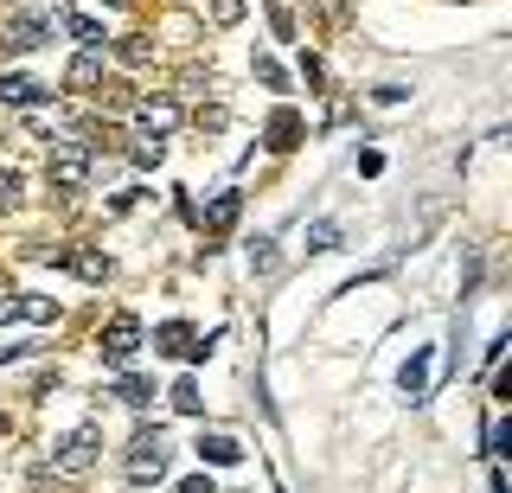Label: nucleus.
Listing matches in <instances>:
<instances>
[{"instance_id":"1","label":"nucleus","mask_w":512,"mask_h":493,"mask_svg":"<svg viewBox=\"0 0 512 493\" xmlns=\"http://www.w3.org/2000/svg\"><path fill=\"white\" fill-rule=\"evenodd\" d=\"M167 461H173L167 436H160V429H141V436L128 442V461H122V474H128L135 487H154V481H167Z\"/></svg>"},{"instance_id":"2","label":"nucleus","mask_w":512,"mask_h":493,"mask_svg":"<svg viewBox=\"0 0 512 493\" xmlns=\"http://www.w3.org/2000/svg\"><path fill=\"white\" fill-rule=\"evenodd\" d=\"M45 173H52L58 193H84L90 173H96V154L84 148V141H52V161H45Z\"/></svg>"},{"instance_id":"3","label":"nucleus","mask_w":512,"mask_h":493,"mask_svg":"<svg viewBox=\"0 0 512 493\" xmlns=\"http://www.w3.org/2000/svg\"><path fill=\"white\" fill-rule=\"evenodd\" d=\"M96 455H103V429H96V423H84V429H71V436L52 442V468L58 474H90Z\"/></svg>"},{"instance_id":"4","label":"nucleus","mask_w":512,"mask_h":493,"mask_svg":"<svg viewBox=\"0 0 512 493\" xmlns=\"http://www.w3.org/2000/svg\"><path fill=\"white\" fill-rule=\"evenodd\" d=\"M135 122H141V135H148V141H167L173 129H180V97H167V90L141 97L135 103Z\"/></svg>"},{"instance_id":"5","label":"nucleus","mask_w":512,"mask_h":493,"mask_svg":"<svg viewBox=\"0 0 512 493\" xmlns=\"http://www.w3.org/2000/svg\"><path fill=\"white\" fill-rule=\"evenodd\" d=\"M212 346H218V333H212V340H199L186 321H160L154 327V353H167V359H205Z\"/></svg>"},{"instance_id":"6","label":"nucleus","mask_w":512,"mask_h":493,"mask_svg":"<svg viewBox=\"0 0 512 493\" xmlns=\"http://www.w3.org/2000/svg\"><path fill=\"white\" fill-rule=\"evenodd\" d=\"M135 353H141V321H135V314H116V321L103 327V365H116V372H122Z\"/></svg>"},{"instance_id":"7","label":"nucleus","mask_w":512,"mask_h":493,"mask_svg":"<svg viewBox=\"0 0 512 493\" xmlns=\"http://www.w3.org/2000/svg\"><path fill=\"white\" fill-rule=\"evenodd\" d=\"M52 39V20H39V13H13L7 20V33H0V52H32V45H45Z\"/></svg>"},{"instance_id":"8","label":"nucleus","mask_w":512,"mask_h":493,"mask_svg":"<svg viewBox=\"0 0 512 493\" xmlns=\"http://www.w3.org/2000/svg\"><path fill=\"white\" fill-rule=\"evenodd\" d=\"M96 84H103V58H96V52H77L71 65H64V90H77V97H90Z\"/></svg>"},{"instance_id":"9","label":"nucleus","mask_w":512,"mask_h":493,"mask_svg":"<svg viewBox=\"0 0 512 493\" xmlns=\"http://www.w3.org/2000/svg\"><path fill=\"white\" fill-rule=\"evenodd\" d=\"M263 141H269L276 154L301 148V116H295V109H276V116H269V129H263Z\"/></svg>"},{"instance_id":"10","label":"nucleus","mask_w":512,"mask_h":493,"mask_svg":"<svg viewBox=\"0 0 512 493\" xmlns=\"http://www.w3.org/2000/svg\"><path fill=\"white\" fill-rule=\"evenodd\" d=\"M45 97V84H39V77H26V71H7V77H0V103H39Z\"/></svg>"},{"instance_id":"11","label":"nucleus","mask_w":512,"mask_h":493,"mask_svg":"<svg viewBox=\"0 0 512 493\" xmlns=\"http://www.w3.org/2000/svg\"><path fill=\"white\" fill-rule=\"evenodd\" d=\"M237 218H244V193H218L205 205V231H231Z\"/></svg>"},{"instance_id":"12","label":"nucleus","mask_w":512,"mask_h":493,"mask_svg":"<svg viewBox=\"0 0 512 493\" xmlns=\"http://www.w3.org/2000/svg\"><path fill=\"white\" fill-rule=\"evenodd\" d=\"M397 385H404L410 404H423V391H429V346H416V353H410V365H404V378H397Z\"/></svg>"},{"instance_id":"13","label":"nucleus","mask_w":512,"mask_h":493,"mask_svg":"<svg viewBox=\"0 0 512 493\" xmlns=\"http://www.w3.org/2000/svg\"><path fill=\"white\" fill-rule=\"evenodd\" d=\"M199 461H212V468H237L244 449H237L231 436H199Z\"/></svg>"},{"instance_id":"14","label":"nucleus","mask_w":512,"mask_h":493,"mask_svg":"<svg viewBox=\"0 0 512 493\" xmlns=\"http://www.w3.org/2000/svg\"><path fill=\"white\" fill-rule=\"evenodd\" d=\"M64 263H71L84 282H109V257H103V250H71Z\"/></svg>"},{"instance_id":"15","label":"nucleus","mask_w":512,"mask_h":493,"mask_svg":"<svg viewBox=\"0 0 512 493\" xmlns=\"http://www.w3.org/2000/svg\"><path fill=\"white\" fill-rule=\"evenodd\" d=\"M64 33H71L77 45H84V52H96V45H109V39H103V26H96V20H84V13H64Z\"/></svg>"},{"instance_id":"16","label":"nucleus","mask_w":512,"mask_h":493,"mask_svg":"<svg viewBox=\"0 0 512 493\" xmlns=\"http://www.w3.org/2000/svg\"><path fill=\"white\" fill-rule=\"evenodd\" d=\"M20 321L52 327V321H58V301H52V295H20Z\"/></svg>"},{"instance_id":"17","label":"nucleus","mask_w":512,"mask_h":493,"mask_svg":"<svg viewBox=\"0 0 512 493\" xmlns=\"http://www.w3.org/2000/svg\"><path fill=\"white\" fill-rule=\"evenodd\" d=\"M116 397H122L128 410H148V397H154V385H148V378H135V372H122V378H116Z\"/></svg>"},{"instance_id":"18","label":"nucleus","mask_w":512,"mask_h":493,"mask_svg":"<svg viewBox=\"0 0 512 493\" xmlns=\"http://www.w3.org/2000/svg\"><path fill=\"white\" fill-rule=\"evenodd\" d=\"M167 397H173V410H180V417H199V410H205V397H199V385H192V378H180Z\"/></svg>"},{"instance_id":"19","label":"nucleus","mask_w":512,"mask_h":493,"mask_svg":"<svg viewBox=\"0 0 512 493\" xmlns=\"http://www.w3.org/2000/svg\"><path fill=\"white\" fill-rule=\"evenodd\" d=\"M250 269H256V276H276V269H282V257H276L269 237H256V244H250Z\"/></svg>"},{"instance_id":"20","label":"nucleus","mask_w":512,"mask_h":493,"mask_svg":"<svg viewBox=\"0 0 512 493\" xmlns=\"http://www.w3.org/2000/svg\"><path fill=\"white\" fill-rule=\"evenodd\" d=\"M116 58H122V65H148V58H154V45L141 39V33H128V39H116Z\"/></svg>"},{"instance_id":"21","label":"nucleus","mask_w":512,"mask_h":493,"mask_svg":"<svg viewBox=\"0 0 512 493\" xmlns=\"http://www.w3.org/2000/svg\"><path fill=\"white\" fill-rule=\"evenodd\" d=\"M256 84H263V90H288V71L276 65V58H256Z\"/></svg>"},{"instance_id":"22","label":"nucleus","mask_w":512,"mask_h":493,"mask_svg":"<svg viewBox=\"0 0 512 493\" xmlns=\"http://www.w3.org/2000/svg\"><path fill=\"white\" fill-rule=\"evenodd\" d=\"M333 244H340V225H333V218L308 225V250H333Z\"/></svg>"},{"instance_id":"23","label":"nucleus","mask_w":512,"mask_h":493,"mask_svg":"<svg viewBox=\"0 0 512 493\" xmlns=\"http://www.w3.org/2000/svg\"><path fill=\"white\" fill-rule=\"evenodd\" d=\"M13 205H20V173L0 167V212H13Z\"/></svg>"},{"instance_id":"24","label":"nucleus","mask_w":512,"mask_h":493,"mask_svg":"<svg viewBox=\"0 0 512 493\" xmlns=\"http://www.w3.org/2000/svg\"><path fill=\"white\" fill-rule=\"evenodd\" d=\"M244 20V0H212V26H237Z\"/></svg>"},{"instance_id":"25","label":"nucleus","mask_w":512,"mask_h":493,"mask_svg":"<svg viewBox=\"0 0 512 493\" xmlns=\"http://www.w3.org/2000/svg\"><path fill=\"white\" fill-rule=\"evenodd\" d=\"M506 442H512V423H487V455H506Z\"/></svg>"},{"instance_id":"26","label":"nucleus","mask_w":512,"mask_h":493,"mask_svg":"<svg viewBox=\"0 0 512 493\" xmlns=\"http://www.w3.org/2000/svg\"><path fill=\"white\" fill-rule=\"evenodd\" d=\"M160 154H167V141H141L135 161H141V167H160Z\"/></svg>"},{"instance_id":"27","label":"nucleus","mask_w":512,"mask_h":493,"mask_svg":"<svg viewBox=\"0 0 512 493\" xmlns=\"http://www.w3.org/2000/svg\"><path fill=\"white\" fill-rule=\"evenodd\" d=\"M269 26H276V39H295V20H288V7H269Z\"/></svg>"},{"instance_id":"28","label":"nucleus","mask_w":512,"mask_h":493,"mask_svg":"<svg viewBox=\"0 0 512 493\" xmlns=\"http://www.w3.org/2000/svg\"><path fill=\"white\" fill-rule=\"evenodd\" d=\"M0 321H20V295H7V289H0Z\"/></svg>"},{"instance_id":"29","label":"nucleus","mask_w":512,"mask_h":493,"mask_svg":"<svg viewBox=\"0 0 512 493\" xmlns=\"http://www.w3.org/2000/svg\"><path fill=\"white\" fill-rule=\"evenodd\" d=\"M180 493H218V487H212V481H205V474H199V481H186Z\"/></svg>"},{"instance_id":"30","label":"nucleus","mask_w":512,"mask_h":493,"mask_svg":"<svg viewBox=\"0 0 512 493\" xmlns=\"http://www.w3.org/2000/svg\"><path fill=\"white\" fill-rule=\"evenodd\" d=\"M103 7H122V0H103Z\"/></svg>"},{"instance_id":"31","label":"nucleus","mask_w":512,"mask_h":493,"mask_svg":"<svg viewBox=\"0 0 512 493\" xmlns=\"http://www.w3.org/2000/svg\"><path fill=\"white\" fill-rule=\"evenodd\" d=\"M0 436H7V417H0Z\"/></svg>"}]
</instances>
